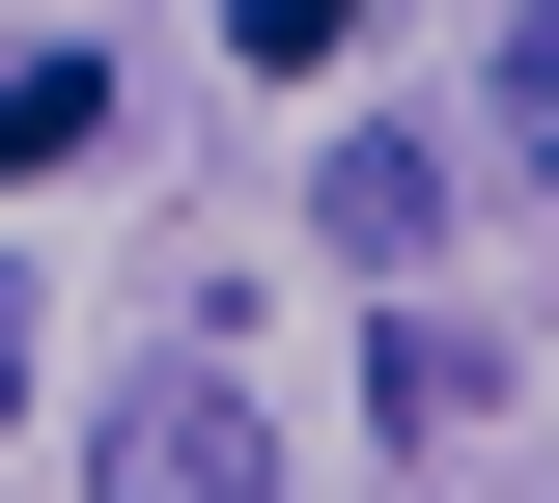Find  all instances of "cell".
Returning <instances> with one entry per match:
<instances>
[{"instance_id":"obj_1","label":"cell","mask_w":559,"mask_h":503,"mask_svg":"<svg viewBox=\"0 0 559 503\" xmlns=\"http://www.w3.org/2000/svg\"><path fill=\"white\" fill-rule=\"evenodd\" d=\"M84 476H112V503H280V420L224 392V336H140V392H112Z\"/></svg>"},{"instance_id":"obj_2","label":"cell","mask_w":559,"mask_h":503,"mask_svg":"<svg viewBox=\"0 0 559 503\" xmlns=\"http://www.w3.org/2000/svg\"><path fill=\"white\" fill-rule=\"evenodd\" d=\"M364 420H392V447H503V420H532V363H503V336H448V308H392V280H364Z\"/></svg>"},{"instance_id":"obj_3","label":"cell","mask_w":559,"mask_h":503,"mask_svg":"<svg viewBox=\"0 0 559 503\" xmlns=\"http://www.w3.org/2000/svg\"><path fill=\"white\" fill-rule=\"evenodd\" d=\"M308 224H336L364 280H419V252H448V224H476V196H448V141H392V112H364V141L308 168Z\"/></svg>"},{"instance_id":"obj_4","label":"cell","mask_w":559,"mask_h":503,"mask_svg":"<svg viewBox=\"0 0 559 503\" xmlns=\"http://www.w3.org/2000/svg\"><path fill=\"white\" fill-rule=\"evenodd\" d=\"M252 57H364V0H252Z\"/></svg>"},{"instance_id":"obj_5","label":"cell","mask_w":559,"mask_h":503,"mask_svg":"<svg viewBox=\"0 0 559 503\" xmlns=\"http://www.w3.org/2000/svg\"><path fill=\"white\" fill-rule=\"evenodd\" d=\"M0 392H28V280H0Z\"/></svg>"}]
</instances>
